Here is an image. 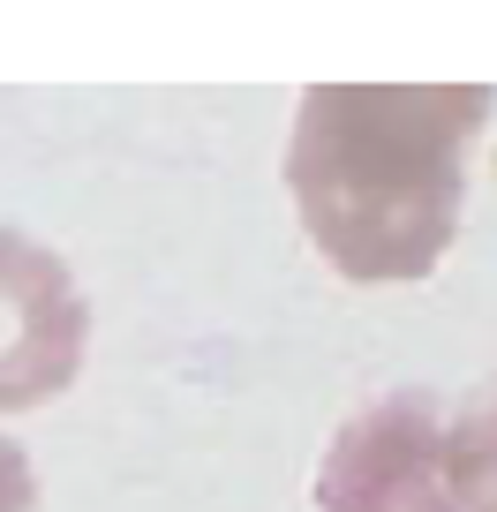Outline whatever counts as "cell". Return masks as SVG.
Instances as JSON below:
<instances>
[{"label":"cell","instance_id":"1","mask_svg":"<svg viewBox=\"0 0 497 512\" xmlns=\"http://www.w3.org/2000/svg\"><path fill=\"white\" fill-rule=\"evenodd\" d=\"M482 83H309L287 136V189L339 279H422L460 234Z\"/></svg>","mask_w":497,"mask_h":512},{"label":"cell","instance_id":"2","mask_svg":"<svg viewBox=\"0 0 497 512\" xmlns=\"http://www.w3.org/2000/svg\"><path fill=\"white\" fill-rule=\"evenodd\" d=\"M317 512H460L437 407L422 392H392L347 415L317 467Z\"/></svg>","mask_w":497,"mask_h":512},{"label":"cell","instance_id":"3","mask_svg":"<svg viewBox=\"0 0 497 512\" xmlns=\"http://www.w3.org/2000/svg\"><path fill=\"white\" fill-rule=\"evenodd\" d=\"M91 309L53 249L0 226V415L61 400L83 369Z\"/></svg>","mask_w":497,"mask_h":512},{"label":"cell","instance_id":"4","mask_svg":"<svg viewBox=\"0 0 497 512\" xmlns=\"http://www.w3.org/2000/svg\"><path fill=\"white\" fill-rule=\"evenodd\" d=\"M445 475L460 512H497V377L452 415L445 430Z\"/></svg>","mask_w":497,"mask_h":512},{"label":"cell","instance_id":"5","mask_svg":"<svg viewBox=\"0 0 497 512\" xmlns=\"http://www.w3.org/2000/svg\"><path fill=\"white\" fill-rule=\"evenodd\" d=\"M38 505V475H31V452L16 437H0V512H31Z\"/></svg>","mask_w":497,"mask_h":512}]
</instances>
